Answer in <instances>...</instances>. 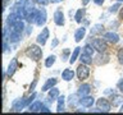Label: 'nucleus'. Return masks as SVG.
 <instances>
[{
	"label": "nucleus",
	"mask_w": 123,
	"mask_h": 115,
	"mask_svg": "<svg viewBox=\"0 0 123 115\" xmlns=\"http://www.w3.org/2000/svg\"><path fill=\"white\" fill-rule=\"evenodd\" d=\"M83 15H85V9H83V8H82V9H78V10H77V12H76V15H74L76 22H77V23H81V22H82Z\"/></svg>",
	"instance_id": "obj_26"
},
{
	"label": "nucleus",
	"mask_w": 123,
	"mask_h": 115,
	"mask_svg": "<svg viewBox=\"0 0 123 115\" xmlns=\"http://www.w3.org/2000/svg\"><path fill=\"white\" fill-rule=\"evenodd\" d=\"M118 61L123 65V49H121L118 51Z\"/></svg>",
	"instance_id": "obj_30"
},
{
	"label": "nucleus",
	"mask_w": 123,
	"mask_h": 115,
	"mask_svg": "<svg viewBox=\"0 0 123 115\" xmlns=\"http://www.w3.org/2000/svg\"><path fill=\"white\" fill-rule=\"evenodd\" d=\"M46 23V10L44 9V8H41L40 10H38L37 13V21H36V24L37 26H44Z\"/></svg>",
	"instance_id": "obj_9"
},
{
	"label": "nucleus",
	"mask_w": 123,
	"mask_h": 115,
	"mask_svg": "<svg viewBox=\"0 0 123 115\" xmlns=\"http://www.w3.org/2000/svg\"><path fill=\"white\" fill-rule=\"evenodd\" d=\"M35 97H36V93H35V92H33V93L28 98H27V105H31V102H32L33 100H35Z\"/></svg>",
	"instance_id": "obj_31"
},
{
	"label": "nucleus",
	"mask_w": 123,
	"mask_h": 115,
	"mask_svg": "<svg viewBox=\"0 0 123 115\" xmlns=\"http://www.w3.org/2000/svg\"><path fill=\"white\" fill-rule=\"evenodd\" d=\"M80 54H81V47H78V46H77V47L73 50V52L71 54V58H69V63H71V64L74 63V61L77 60V58L80 56Z\"/></svg>",
	"instance_id": "obj_17"
},
{
	"label": "nucleus",
	"mask_w": 123,
	"mask_h": 115,
	"mask_svg": "<svg viewBox=\"0 0 123 115\" xmlns=\"http://www.w3.org/2000/svg\"><path fill=\"white\" fill-rule=\"evenodd\" d=\"M103 38L105 41L110 42V44H117V42L119 41V36H118L117 33H114V32H106V33H104Z\"/></svg>",
	"instance_id": "obj_7"
},
{
	"label": "nucleus",
	"mask_w": 123,
	"mask_h": 115,
	"mask_svg": "<svg viewBox=\"0 0 123 115\" xmlns=\"http://www.w3.org/2000/svg\"><path fill=\"white\" fill-rule=\"evenodd\" d=\"M90 3V0H82V5L85 6V5H87V4Z\"/></svg>",
	"instance_id": "obj_36"
},
{
	"label": "nucleus",
	"mask_w": 123,
	"mask_h": 115,
	"mask_svg": "<svg viewBox=\"0 0 123 115\" xmlns=\"http://www.w3.org/2000/svg\"><path fill=\"white\" fill-rule=\"evenodd\" d=\"M26 105H27V100H26L25 97L18 98V100H15L14 104H13V110H14V111H21Z\"/></svg>",
	"instance_id": "obj_11"
},
{
	"label": "nucleus",
	"mask_w": 123,
	"mask_h": 115,
	"mask_svg": "<svg viewBox=\"0 0 123 115\" xmlns=\"http://www.w3.org/2000/svg\"><path fill=\"white\" fill-rule=\"evenodd\" d=\"M104 1H105V0H94V3L96 4V5H103Z\"/></svg>",
	"instance_id": "obj_34"
},
{
	"label": "nucleus",
	"mask_w": 123,
	"mask_h": 115,
	"mask_svg": "<svg viewBox=\"0 0 123 115\" xmlns=\"http://www.w3.org/2000/svg\"><path fill=\"white\" fill-rule=\"evenodd\" d=\"M27 56L31 58V59H33V60H40V58L42 56V50L38 47L37 45H31L28 49H27Z\"/></svg>",
	"instance_id": "obj_1"
},
{
	"label": "nucleus",
	"mask_w": 123,
	"mask_h": 115,
	"mask_svg": "<svg viewBox=\"0 0 123 115\" xmlns=\"http://www.w3.org/2000/svg\"><path fill=\"white\" fill-rule=\"evenodd\" d=\"M78 96H80V95L77 93V95H71V96L68 97V105L71 106V107H74L77 104H80Z\"/></svg>",
	"instance_id": "obj_16"
},
{
	"label": "nucleus",
	"mask_w": 123,
	"mask_h": 115,
	"mask_svg": "<svg viewBox=\"0 0 123 115\" xmlns=\"http://www.w3.org/2000/svg\"><path fill=\"white\" fill-rule=\"evenodd\" d=\"M119 8H121V4H119V1H118L117 4H114V5H111L109 8V12L110 13H117V12L119 10Z\"/></svg>",
	"instance_id": "obj_29"
},
{
	"label": "nucleus",
	"mask_w": 123,
	"mask_h": 115,
	"mask_svg": "<svg viewBox=\"0 0 123 115\" xmlns=\"http://www.w3.org/2000/svg\"><path fill=\"white\" fill-rule=\"evenodd\" d=\"M76 74H77V78L78 79L85 80L88 75H90V68L87 67V64L81 63V65H78V68H77Z\"/></svg>",
	"instance_id": "obj_2"
},
{
	"label": "nucleus",
	"mask_w": 123,
	"mask_h": 115,
	"mask_svg": "<svg viewBox=\"0 0 123 115\" xmlns=\"http://www.w3.org/2000/svg\"><path fill=\"white\" fill-rule=\"evenodd\" d=\"M48 38H49V29H48V28H44V29L41 31V33L37 36L36 41H37L38 45L44 46V45L46 44V41H48Z\"/></svg>",
	"instance_id": "obj_5"
},
{
	"label": "nucleus",
	"mask_w": 123,
	"mask_h": 115,
	"mask_svg": "<svg viewBox=\"0 0 123 115\" xmlns=\"http://www.w3.org/2000/svg\"><path fill=\"white\" fill-rule=\"evenodd\" d=\"M85 34H86V28H85V27L78 28V29L76 31V33H74V41L76 42H80L85 37Z\"/></svg>",
	"instance_id": "obj_15"
},
{
	"label": "nucleus",
	"mask_w": 123,
	"mask_h": 115,
	"mask_svg": "<svg viewBox=\"0 0 123 115\" xmlns=\"http://www.w3.org/2000/svg\"><path fill=\"white\" fill-rule=\"evenodd\" d=\"M117 1H119V3H121V1H123V0H117Z\"/></svg>",
	"instance_id": "obj_40"
},
{
	"label": "nucleus",
	"mask_w": 123,
	"mask_h": 115,
	"mask_svg": "<svg viewBox=\"0 0 123 115\" xmlns=\"http://www.w3.org/2000/svg\"><path fill=\"white\" fill-rule=\"evenodd\" d=\"M94 102H95V98L91 97L90 95L83 96V97L80 98V104H81L83 107H91L92 105H94Z\"/></svg>",
	"instance_id": "obj_6"
},
{
	"label": "nucleus",
	"mask_w": 123,
	"mask_h": 115,
	"mask_svg": "<svg viewBox=\"0 0 123 115\" xmlns=\"http://www.w3.org/2000/svg\"><path fill=\"white\" fill-rule=\"evenodd\" d=\"M91 45L94 46V49L99 52H105L106 49H108V45H106V42L104 38H94L91 42Z\"/></svg>",
	"instance_id": "obj_3"
},
{
	"label": "nucleus",
	"mask_w": 123,
	"mask_h": 115,
	"mask_svg": "<svg viewBox=\"0 0 123 115\" xmlns=\"http://www.w3.org/2000/svg\"><path fill=\"white\" fill-rule=\"evenodd\" d=\"M73 77H74V72L72 70V69H64L63 73H62V78H63V80H72Z\"/></svg>",
	"instance_id": "obj_14"
},
{
	"label": "nucleus",
	"mask_w": 123,
	"mask_h": 115,
	"mask_svg": "<svg viewBox=\"0 0 123 115\" xmlns=\"http://www.w3.org/2000/svg\"><path fill=\"white\" fill-rule=\"evenodd\" d=\"M58 83V79L56 78H50V79H48L46 80V83L44 84V86H42V90L41 91H49V90H51V88L55 86V84Z\"/></svg>",
	"instance_id": "obj_13"
},
{
	"label": "nucleus",
	"mask_w": 123,
	"mask_h": 115,
	"mask_svg": "<svg viewBox=\"0 0 123 115\" xmlns=\"http://www.w3.org/2000/svg\"><path fill=\"white\" fill-rule=\"evenodd\" d=\"M91 55H87V54H81V56H80V60H81V63H83V64H91L92 63V59H91Z\"/></svg>",
	"instance_id": "obj_23"
},
{
	"label": "nucleus",
	"mask_w": 123,
	"mask_h": 115,
	"mask_svg": "<svg viewBox=\"0 0 123 115\" xmlns=\"http://www.w3.org/2000/svg\"><path fill=\"white\" fill-rule=\"evenodd\" d=\"M6 1H8V0H4V5H6Z\"/></svg>",
	"instance_id": "obj_39"
},
{
	"label": "nucleus",
	"mask_w": 123,
	"mask_h": 115,
	"mask_svg": "<svg viewBox=\"0 0 123 115\" xmlns=\"http://www.w3.org/2000/svg\"><path fill=\"white\" fill-rule=\"evenodd\" d=\"M121 104H123V96L122 95H113V97H111V105L119 106Z\"/></svg>",
	"instance_id": "obj_18"
},
{
	"label": "nucleus",
	"mask_w": 123,
	"mask_h": 115,
	"mask_svg": "<svg viewBox=\"0 0 123 115\" xmlns=\"http://www.w3.org/2000/svg\"><path fill=\"white\" fill-rule=\"evenodd\" d=\"M69 52H71V51H69V50L67 49V50H64V54H63V58H64V59L63 60H67V56H68V54Z\"/></svg>",
	"instance_id": "obj_33"
},
{
	"label": "nucleus",
	"mask_w": 123,
	"mask_h": 115,
	"mask_svg": "<svg viewBox=\"0 0 123 115\" xmlns=\"http://www.w3.org/2000/svg\"><path fill=\"white\" fill-rule=\"evenodd\" d=\"M94 46H92V45H86V46H85V47H83V50H82V52L83 54H87V55H94Z\"/></svg>",
	"instance_id": "obj_27"
},
{
	"label": "nucleus",
	"mask_w": 123,
	"mask_h": 115,
	"mask_svg": "<svg viewBox=\"0 0 123 115\" xmlns=\"http://www.w3.org/2000/svg\"><path fill=\"white\" fill-rule=\"evenodd\" d=\"M54 22H55L56 26H64L65 19H64V14L62 10H56L54 13Z\"/></svg>",
	"instance_id": "obj_8"
},
{
	"label": "nucleus",
	"mask_w": 123,
	"mask_h": 115,
	"mask_svg": "<svg viewBox=\"0 0 123 115\" xmlns=\"http://www.w3.org/2000/svg\"><path fill=\"white\" fill-rule=\"evenodd\" d=\"M49 97H51V98H54V100H55L56 97H59V90H58V88H55V87H53L51 90L49 91Z\"/></svg>",
	"instance_id": "obj_28"
},
{
	"label": "nucleus",
	"mask_w": 123,
	"mask_h": 115,
	"mask_svg": "<svg viewBox=\"0 0 123 115\" xmlns=\"http://www.w3.org/2000/svg\"><path fill=\"white\" fill-rule=\"evenodd\" d=\"M55 60H56V56H55V55L48 56V58H46V60H45V67H46V68H51V65H54Z\"/></svg>",
	"instance_id": "obj_25"
},
{
	"label": "nucleus",
	"mask_w": 123,
	"mask_h": 115,
	"mask_svg": "<svg viewBox=\"0 0 123 115\" xmlns=\"http://www.w3.org/2000/svg\"><path fill=\"white\" fill-rule=\"evenodd\" d=\"M42 113H50V110H49V107H46V106H42V109H41Z\"/></svg>",
	"instance_id": "obj_35"
},
{
	"label": "nucleus",
	"mask_w": 123,
	"mask_h": 115,
	"mask_svg": "<svg viewBox=\"0 0 123 115\" xmlns=\"http://www.w3.org/2000/svg\"><path fill=\"white\" fill-rule=\"evenodd\" d=\"M12 28L14 31H17V32H23V31H25V23H23L21 19H17V22L13 24Z\"/></svg>",
	"instance_id": "obj_19"
},
{
	"label": "nucleus",
	"mask_w": 123,
	"mask_h": 115,
	"mask_svg": "<svg viewBox=\"0 0 123 115\" xmlns=\"http://www.w3.org/2000/svg\"><path fill=\"white\" fill-rule=\"evenodd\" d=\"M19 38H21V32H17V31L12 29V32L9 34L10 42H17V41H19Z\"/></svg>",
	"instance_id": "obj_20"
},
{
	"label": "nucleus",
	"mask_w": 123,
	"mask_h": 115,
	"mask_svg": "<svg viewBox=\"0 0 123 115\" xmlns=\"http://www.w3.org/2000/svg\"><path fill=\"white\" fill-rule=\"evenodd\" d=\"M56 45H58V40H54V41H53V45H51V46H53V47H55Z\"/></svg>",
	"instance_id": "obj_37"
},
{
	"label": "nucleus",
	"mask_w": 123,
	"mask_h": 115,
	"mask_svg": "<svg viewBox=\"0 0 123 115\" xmlns=\"http://www.w3.org/2000/svg\"><path fill=\"white\" fill-rule=\"evenodd\" d=\"M96 105L100 110H101V113H109L110 111V107H111V102H109L105 97H100L98 101H96Z\"/></svg>",
	"instance_id": "obj_4"
},
{
	"label": "nucleus",
	"mask_w": 123,
	"mask_h": 115,
	"mask_svg": "<svg viewBox=\"0 0 123 115\" xmlns=\"http://www.w3.org/2000/svg\"><path fill=\"white\" fill-rule=\"evenodd\" d=\"M42 102L41 101H36V102H33L32 105H30V111H41V109H42Z\"/></svg>",
	"instance_id": "obj_24"
},
{
	"label": "nucleus",
	"mask_w": 123,
	"mask_h": 115,
	"mask_svg": "<svg viewBox=\"0 0 123 115\" xmlns=\"http://www.w3.org/2000/svg\"><path fill=\"white\" fill-rule=\"evenodd\" d=\"M90 92H91V86L88 83H83V84H81V86H80L77 93L80 95V97H83V96L90 95Z\"/></svg>",
	"instance_id": "obj_10"
},
{
	"label": "nucleus",
	"mask_w": 123,
	"mask_h": 115,
	"mask_svg": "<svg viewBox=\"0 0 123 115\" xmlns=\"http://www.w3.org/2000/svg\"><path fill=\"white\" fill-rule=\"evenodd\" d=\"M103 31H104V27L101 24H95L91 28L90 33H91V36H95V34H98V33H103Z\"/></svg>",
	"instance_id": "obj_21"
},
{
	"label": "nucleus",
	"mask_w": 123,
	"mask_h": 115,
	"mask_svg": "<svg viewBox=\"0 0 123 115\" xmlns=\"http://www.w3.org/2000/svg\"><path fill=\"white\" fill-rule=\"evenodd\" d=\"M118 90L121 91V93H123V79H121L118 82Z\"/></svg>",
	"instance_id": "obj_32"
},
{
	"label": "nucleus",
	"mask_w": 123,
	"mask_h": 115,
	"mask_svg": "<svg viewBox=\"0 0 123 115\" xmlns=\"http://www.w3.org/2000/svg\"><path fill=\"white\" fill-rule=\"evenodd\" d=\"M17 68H18V61H17V59H13V60L10 61L8 69H6V75L8 77H12L15 73V70H17Z\"/></svg>",
	"instance_id": "obj_12"
},
{
	"label": "nucleus",
	"mask_w": 123,
	"mask_h": 115,
	"mask_svg": "<svg viewBox=\"0 0 123 115\" xmlns=\"http://www.w3.org/2000/svg\"><path fill=\"white\" fill-rule=\"evenodd\" d=\"M64 101H65V97H64V96H59V97H58V107H56V111H58V113L64 111Z\"/></svg>",
	"instance_id": "obj_22"
},
{
	"label": "nucleus",
	"mask_w": 123,
	"mask_h": 115,
	"mask_svg": "<svg viewBox=\"0 0 123 115\" xmlns=\"http://www.w3.org/2000/svg\"><path fill=\"white\" fill-rule=\"evenodd\" d=\"M121 18H122V19H123V9H122V10H121Z\"/></svg>",
	"instance_id": "obj_38"
}]
</instances>
